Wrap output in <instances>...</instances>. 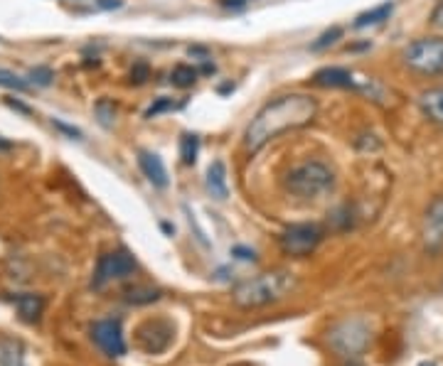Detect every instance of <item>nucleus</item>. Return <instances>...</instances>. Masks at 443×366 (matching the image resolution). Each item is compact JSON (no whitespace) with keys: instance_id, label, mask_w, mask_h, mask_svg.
I'll use <instances>...</instances> for the list:
<instances>
[{"instance_id":"obj_1","label":"nucleus","mask_w":443,"mask_h":366,"mask_svg":"<svg viewBox=\"0 0 443 366\" xmlns=\"http://www.w3.org/2000/svg\"><path fill=\"white\" fill-rule=\"evenodd\" d=\"M318 99L311 94H281L269 99L254 118L249 121L247 131H244V148L247 153H259L271 141L281 138L284 133L301 131V128L311 126L318 118Z\"/></svg>"},{"instance_id":"obj_2","label":"nucleus","mask_w":443,"mask_h":366,"mask_svg":"<svg viewBox=\"0 0 443 366\" xmlns=\"http://www.w3.org/2000/svg\"><path fill=\"white\" fill-rule=\"evenodd\" d=\"M338 185L335 170L323 160H303L298 165H291L284 175V190L291 197L303 202H316L328 197Z\"/></svg>"},{"instance_id":"obj_3","label":"nucleus","mask_w":443,"mask_h":366,"mask_svg":"<svg viewBox=\"0 0 443 366\" xmlns=\"http://www.w3.org/2000/svg\"><path fill=\"white\" fill-rule=\"evenodd\" d=\"M293 288H296V276L293 273L288 271L261 273V276L252 278V281H244L242 285H237L234 303L244 310L264 308V305H271L276 300L286 298Z\"/></svg>"},{"instance_id":"obj_4","label":"nucleus","mask_w":443,"mask_h":366,"mask_svg":"<svg viewBox=\"0 0 443 366\" xmlns=\"http://www.w3.org/2000/svg\"><path fill=\"white\" fill-rule=\"evenodd\" d=\"M402 62L419 77H443V37H416L402 52Z\"/></svg>"},{"instance_id":"obj_5","label":"nucleus","mask_w":443,"mask_h":366,"mask_svg":"<svg viewBox=\"0 0 443 366\" xmlns=\"http://www.w3.org/2000/svg\"><path fill=\"white\" fill-rule=\"evenodd\" d=\"M136 268H138L136 258L126 249H116V251H109V254H101L92 273V288L104 290L109 283L124 281V278L133 276Z\"/></svg>"},{"instance_id":"obj_6","label":"nucleus","mask_w":443,"mask_h":366,"mask_svg":"<svg viewBox=\"0 0 443 366\" xmlns=\"http://www.w3.org/2000/svg\"><path fill=\"white\" fill-rule=\"evenodd\" d=\"M323 236L325 234H323V229H320L318 224H311V222L291 224L279 234V246H281V251H284L286 256L306 258L318 249L320 241H323Z\"/></svg>"},{"instance_id":"obj_7","label":"nucleus","mask_w":443,"mask_h":366,"mask_svg":"<svg viewBox=\"0 0 443 366\" xmlns=\"http://www.w3.org/2000/svg\"><path fill=\"white\" fill-rule=\"evenodd\" d=\"M328 342L340 357H357L370 344V327L365 320H345L328 332Z\"/></svg>"},{"instance_id":"obj_8","label":"nucleus","mask_w":443,"mask_h":366,"mask_svg":"<svg viewBox=\"0 0 443 366\" xmlns=\"http://www.w3.org/2000/svg\"><path fill=\"white\" fill-rule=\"evenodd\" d=\"M89 337L109 359H121L126 354L124 327H121V320H116V317H104V320L92 322Z\"/></svg>"},{"instance_id":"obj_9","label":"nucleus","mask_w":443,"mask_h":366,"mask_svg":"<svg viewBox=\"0 0 443 366\" xmlns=\"http://www.w3.org/2000/svg\"><path fill=\"white\" fill-rule=\"evenodd\" d=\"M421 244L429 256H439L443 251V195L429 202L421 219Z\"/></svg>"},{"instance_id":"obj_10","label":"nucleus","mask_w":443,"mask_h":366,"mask_svg":"<svg viewBox=\"0 0 443 366\" xmlns=\"http://www.w3.org/2000/svg\"><path fill=\"white\" fill-rule=\"evenodd\" d=\"M311 84L313 86H320V89H350V91H357V79L355 74L350 72L348 67H323L318 69L316 74L311 77Z\"/></svg>"},{"instance_id":"obj_11","label":"nucleus","mask_w":443,"mask_h":366,"mask_svg":"<svg viewBox=\"0 0 443 366\" xmlns=\"http://www.w3.org/2000/svg\"><path fill=\"white\" fill-rule=\"evenodd\" d=\"M138 168H141L143 177H146L153 187H158V190H165V187L170 185V177H168V170H165L163 158H160L158 153H153V150H138Z\"/></svg>"},{"instance_id":"obj_12","label":"nucleus","mask_w":443,"mask_h":366,"mask_svg":"<svg viewBox=\"0 0 443 366\" xmlns=\"http://www.w3.org/2000/svg\"><path fill=\"white\" fill-rule=\"evenodd\" d=\"M416 104H419V111L426 121L443 128V84L424 89L416 99Z\"/></svg>"},{"instance_id":"obj_13","label":"nucleus","mask_w":443,"mask_h":366,"mask_svg":"<svg viewBox=\"0 0 443 366\" xmlns=\"http://www.w3.org/2000/svg\"><path fill=\"white\" fill-rule=\"evenodd\" d=\"M10 300H13L15 310H18V315L23 317L25 322H37L42 317V312H45V298H42V295L18 293Z\"/></svg>"},{"instance_id":"obj_14","label":"nucleus","mask_w":443,"mask_h":366,"mask_svg":"<svg viewBox=\"0 0 443 366\" xmlns=\"http://www.w3.org/2000/svg\"><path fill=\"white\" fill-rule=\"evenodd\" d=\"M205 185H207V192H210L215 199H227L229 197V185H227V165L222 163V160H215V163L207 168V175H205Z\"/></svg>"},{"instance_id":"obj_15","label":"nucleus","mask_w":443,"mask_h":366,"mask_svg":"<svg viewBox=\"0 0 443 366\" xmlns=\"http://www.w3.org/2000/svg\"><path fill=\"white\" fill-rule=\"evenodd\" d=\"M394 13V0H384V3L375 5V8L365 10V13H360L355 18V23H352V28L355 30H365V28H377V25L387 23L389 18H392Z\"/></svg>"},{"instance_id":"obj_16","label":"nucleus","mask_w":443,"mask_h":366,"mask_svg":"<svg viewBox=\"0 0 443 366\" xmlns=\"http://www.w3.org/2000/svg\"><path fill=\"white\" fill-rule=\"evenodd\" d=\"M200 79V69L192 67V64H175L173 72H170V84L178 86V89H190L197 84Z\"/></svg>"},{"instance_id":"obj_17","label":"nucleus","mask_w":443,"mask_h":366,"mask_svg":"<svg viewBox=\"0 0 443 366\" xmlns=\"http://www.w3.org/2000/svg\"><path fill=\"white\" fill-rule=\"evenodd\" d=\"M197 155H200V136L197 133H183V138H180V160H183V165H192L197 163Z\"/></svg>"},{"instance_id":"obj_18","label":"nucleus","mask_w":443,"mask_h":366,"mask_svg":"<svg viewBox=\"0 0 443 366\" xmlns=\"http://www.w3.org/2000/svg\"><path fill=\"white\" fill-rule=\"evenodd\" d=\"M0 366H25V357L20 352V344L0 342Z\"/></svg>"},{"instance_id":"obj_19","label":"nucleus","mask_w":443,"mask_h":366,"mask_svg":"<svg viewBox=\"0 0 443 366\" xmlns=\"http://www.w3.org/2000/svg\"><path fill=\"white\" fill-rule=\"evenodd\" d=\"M180 106L183 104H178L175 99H170V96H158L156 101H153L151 106L146 109V113H143V118H158V116H163V113H170V111H178Z\"/></svg>"},{"instance_id":"obj_20","label":"nucleus","mask_w":443,"mask_h":366,"mask_svg":"<svg viewBox=\"0 0 443 366\" xmlns=\"http://www.w3.org/2000/svg\"><path fill=\"white\" fill-rule=\"evenodd\" d=\"M0 86L8 91H30L32 84L28 82L25 77H20V74L10 72V69H3L0 67Z\"/></svg>"},{"instance_id":"obj_21","label":"nucleus","mask_w":443,"mask_h":366,"mask_svg":"<svg viewBox=\"0 0 443 366\" xmlns=\"http://www.w3.org/2000/svg\"><path fill=\"white\" fill-rule=\"evenodd\" d=\"M343 35H345V30L340 28V25H333V28H328L316 42H313L311 52H323V50H328V47L338 45V40H343Z\"/></svg>"},{"instance_id":"obj_22","label":"nucleus","mask_w":443,"mask_h":366,"mask_svg":"<svg viewBox=\"0 0 443 366\" xmlns=\"http://www.w3.org/2000/svg\"><path fill=\"white\" fill-rule=\"evenodd\" d=\"M94 113H96V118H99V123L104 128H111L114 126V121H116V106H114V101L111 99H99L94 104Z\"/></svg>"},{"instance_id":"obj_23","label":"nucleus","mask_w":443,"mask_h":366,"mask_svg":"<svg viewBox=\"0 0 443 366\" xmlns=\"http://www.w3.org/2000/svg\"><path fill=\"white\" fill-rule=\"evenodd\" d=\"M158 298H160V290L156 288H133V290H128V295H126V300L131 305H146Z\"/></svg>"},{"instance_id":"obj_24","label":"nucleus","mask_w":443,"mask_h":366,"mask_svg":"<svg viewBox=\"0 0 443 366\" xmlns=\"http://www.w3.org/2000/svg\"><path fill=\"white\" fill-rule=\"evenodd\" d=\"M28 82L32 86H50L55 82V72H52L50 67H35V69H30Z\"/></svg>"},{"instance_id":"obj_25","label":"nucleus","mask_w":443,"mask_h":366,"mask_svg":"<svg viewBox=\"0 0 443 366\" xmlns=\"http://www.w3.org/2000/svg\"><path fill=\"white\" fill-rule=\"evenodd\" d=\"M131 84H136V86H141V84H146L148 79H151V67H148L146 62H136L133 64V69H131Z\"/></svg>"},{"instance_id":"obj_26","label":"nucleus","mask_w":443,"mask_h":366,"mask_svg":"<svg viewBox=\"0 0 443 366\" xmlns=\"http://www.w3.org/2000/svg\"><path fill=\"white\" fill-rule=\"evenodd\" d=\"M52 126H55V128H60V131H62V133H67V136H69V138H77V141H79V138H82V136H84V133H82V131H79V128H77V126H69V123H64V121H60V118H52Z\"/></svg>"},{"instance_id":"obj_27","label":"nucleus","mask_w":443,"mask_h":366,"mask_svg":"<svg viewBox=\"0 0 443 366\" xmlns=\"http://www.w3.org/2000/svg\"><path fill=\"white\" fill-rule=\"evenodd\" d=\"M429 23H431V28L443 30V0H439V3L434 5V10H431V15H429Z\"/></svg>"},{"instance_id":"obj_28","label":"nucleus","mask_w":443,"mask_h":366,"mask_svg":"<svg viewBox=\"0 0 443 366\" xmlns=\"http://www.w3.org/2000/svg\"><path fill=\"white\" fill-rule=\"evenodd\" d=\"M232 256H237L239 261H256V254L249 249H244V246H234L232 249Z\"/></svg>"},{"instance_id":"obj_29","label":"nucleus","mask_w":443,"mask_h":366,"mask_svg":"<svg viewBox=\"0 0 443 366\" xmlns=\"http://www.w3.org/2000/svg\"><path fill=\"white\" fill-rule=\"evenodd\" d=\"M249 3H252V0H220L222 8H232V10H242V8H247Z\"/></svg>"},{"instance_id":"obj_30","label":"nucleus","mask_w":443,"mask_h":366,"mask_svg":"<svg viewBox=\"0 0 443 366\" xmlns=\"http://www.w3.org/2000/svg\"><path fill=\"white\" fill-rule=\"evenodd\" d=\"M121 5H124V0H96V8L101 10H116Z\"/></svg>"},{"instance_id":"obj_31","label":"nucleus","mask_w":443,"mask_h":366,"mask_svg":"<svg viewBox=\"0 0 443 366\" xmlns=\"http://www.w3.org/2000/svg\"><path fill=\"white\" fill-rule=\"evenodd\" d=\"M5 104L10 106V109H15V111H20V113H28L30 116V106H25V104H20V101H13V99H5Z\"/></svg>"},{"instance_id":"obj_32","label":"nucleus","mask_w":443,"mask_h":366,"mask_svg":"<svg viewBox=\"0 0 443 366\" xmlns=\"http://www.w3.org/2000/svg\"><path fill=\"white\" fill-rule=\"evenodd\" d=\"M10 148H13V143H10V141H5V138L0 136V153H3V150H10Z\"/></svg>"}]
</instances>
